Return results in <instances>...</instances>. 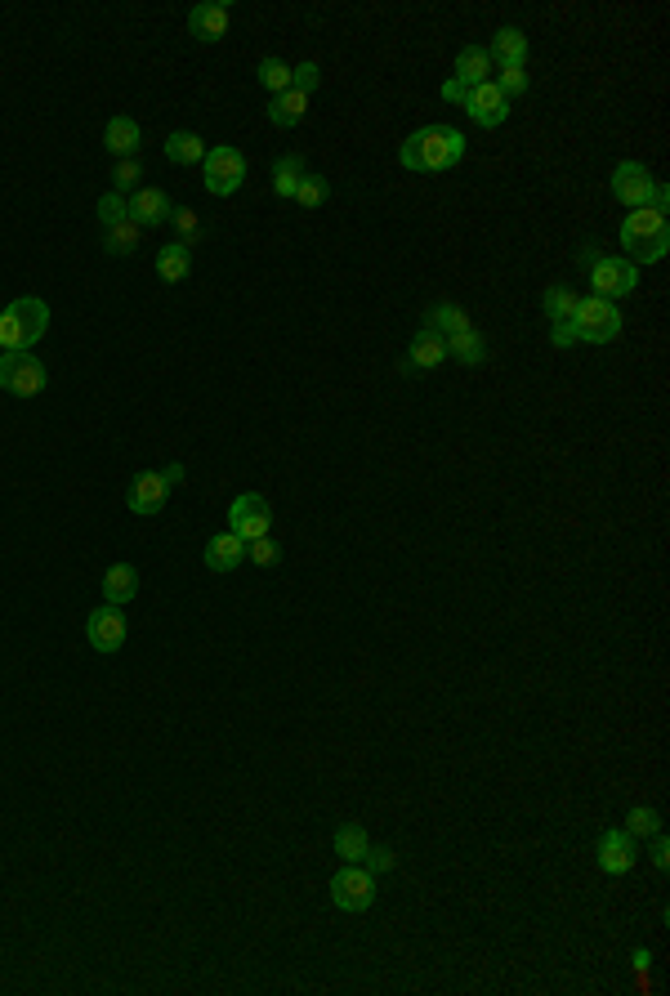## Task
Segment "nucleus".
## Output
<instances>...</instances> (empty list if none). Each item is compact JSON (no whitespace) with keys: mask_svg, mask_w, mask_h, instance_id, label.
I'll return each mask as SVG.
<instances>
[{"mask_svg":"<svg viewBox=\"0 0 670 996\" xmlns=\"http://www.w3.org/2000/svg\"><path fill=\"white\" fill-rule=\"evenodd\" d=\"M465 157V134L452 126H425L411 139H402L398 161L416 175H438V170H452Z\"/></svg>","mask_w":670,"mask_h":996,"instance_id":"1","label":"nucleus"},{"mask_svg":"<svg viewBox=\"0 0 670 996\" xmlns=\"http://www.w3.org/2000/svg\"><path fill=\"white\" fill-rule=\"evenodd\" d=\"M45 331H50V309L36 295H23L0 313V349L5 353H27Z\"/></svg>","mask_w":670,"mask_h":996,"instance_id":"2","label":"nucleus"},{"mask_svg":"<svg viewBox=\"0 0 670 996\" xmlns=\"http://www.w3.org/2000/svg\"><path fill=\"white\" fill-rule=\"evenodd\" d=\"M621 246L630 251V264H657V260H662V255L670 251L666 215H657V210L639 206L635 215H626V224H621Z\"/></svg>","mask_w":670,"mask_h":996,"instance_id":"3","label":"nucleus"},{"mask_svg":"<svg viewBox=\"0 0 670 996\" xmlns=\"http://www.w3.org/2000/svg\"><path fill=\"white\" fill-rule=\"evenodd\" d=\"M572 335L577 340H590V344H608L621 335V313L612 300H599V295H590V300H577V313H572Z\"/></svg>","mask_w":670,"mask_h":996,"instance_id":"4","label":"nucleus"},{"mask_svg":"<svg viewBox=\"0 0 670 996\" xmlns=\"http://www.w3.org/2000/svg\"><path fill=\"white\" fill-rule=\"evenodd\" d=\"M201 166H206V193L210 197H233L246 179V157L237 148H228V143L206 148V161H201Z\"/></svg>","mask_w":670,"mask_h":996,"instance_id":"5","label":"nucleus"},{"mask_svg":"<svg viewBox=\"0 0 670 996\" xmlns=\"http://www.w3.org/2000/svg\"><path fill=\"white\" fill-rule=\"evenodd\" d=\"M45 367L41 358H32V353H5L0 358V385H5V394L14 398H36L45 389Z\"/></svg>","mask_w":670,"mask_h":996,"instance_id":"6","label":"nucleus"},{"mask_svg":"<svg viewBox=\"0 0 670 996\" xmlns=\"http://www.w3.org/2000/svg\"><path fill=\"white\" fill-rule=\"evenodd\" d=\"M331 898H335V907H344V912H367V907L376 903V876H371L362 863H349L340 876L331 880Z\"/></svg>","mask_w":670,"mask_h":996,"instance_id":"7","label":"nucleus"},{"mask_svg":"<svg viewBox=\"0 0 670 996\" xmlns=\"http://www.w3.org/2000/svg\"><path fill=\"white\" fill-rule=\"evenodd\" d=\"M268 523H273V510L260 492H246L228 505V532L242 536V541H255V536H268Z\"/></svg>","mask_w":670,"mask_h":996,"instance_id":"8","label":"nucleus"},{"mask_svg":"<svg viewBox=\"0 0 670 996\" xmlns=\"http://www.w3.org/2000/svg\"><path fill=\"white\" fill-rule=\"evenodd\" d=\"M590 286L599 300H621L639 286V268L630 260H595L590 264Z\"/></svg>","mask_w":670,"mask_h":996,"instance_id":"9","label":"nucleus"},{"mask_svg":"<svg viewBox=\"0 0 670 996\" xmlns=\"http://www.w3.org/2000/svg\"><path fill=\"white\" fill-rule=\"evenodd\" d=\"M612 197L630 210L648 206V201H653V175H648L639 161H621V166L612 170Z\"/></svg>","mask_w":670,"mask_h":996,"instance_id":"10","label":"nucleus"},{"mask_svg":"<svg viewBox=\"0 0 670 996\" xmlns=\"http://www.w3.org/2000/svg\"><path fill=\"white\" fill-rule=\"evenodd\" d=\"M85 635H90L94 653H117L126 644V617H121V608H112V603L94 608L90 621H85Z\"/></svg>","mask_w":670,"mask_h":996,"instance_id":"11","label":"nucleus"},{"mask_svg":"<svg viewBox=\"0 0 670 996\" xmlns=\"http://www.w3.org/2000/svg\"><path fill=\"white\" fill-rule=\"evenodd\" d=\"M465 112L474 117V126H483V130H496L505 117H510V99H505L501 90H496L492 81H483V85H474L469 90V99H465Z\"/></svg>","mask_w":670,"mask_h":996,"instance_id":"12","label":"nucleus"},{"mask_svg":"<svg viewBox=\"0 0 670 996\" xmlns=\"http://www.w3.org/2000/svg\"><path fill=\"white\" fill-rule=\"evenodd\" d=\"M175 206L161 188H134L130 201H126V219H134L139 228H157V224H170Z\"/></svg>","mask_w":670,"mask_h":996,"instance_id":"13","label":"nucleus"},{"mask_svg":"<svg viewBox=\"0 0 670 996\" xmlns=\"http://www.w3.org/2000/svg\"><path fill=\"white\" fill-rule=\"evenodd\" d=\"M635 863H639L635 840H630L626 831H603L599 836V867L608 871V876H626Z\"/></svg>","mask_w":670,"mask_h":996,"instance_id":"14","label":"nucleus"},{"mask_svg":"<svg viewBox=\"0 0 670 996\" xmlns=\"http://www.w3.org/2000/svg\"><path fill=\"white\" fill-rule=\"evenodd\" d=\"M166 501H170V487H166V478L152 474V469L134 478L130 492H126V505L134 514H161L166 510Z\"/></svg>","mask_w":670,"mask_h":996,"instance_id":"15","label":"nucleus"},{"mask_svg":"<svg viewBox=\"0 0 670 996\" xmlns=\"http://www.w3.org/2000/svg\"><path fill=\"white\" fill-rule=\"evenodd\" d=\"M188 32L197 36V41H224L228 32V5H219V0H206V5H197L193 14H188Z\"/></svg>","mask_w":670,"mask_h":996,"instance_id":"16","label":"nucleus"},{"mask_svg":"<svg viewBox=\"0 0 670 996\" xmlns=\"http://www.w3.org/2000/svg\"><path fill=\"white\" fill-rule=\"evenodd\" d=\"M139 143H143V130H139V121L134 117H112L108 130H103V148H108L112 157H121V161L134 157Z\"/></svg>","mask_w":670,"mask_h":996,"instance_id":"17","label":"nucleus"},{"mask_svg":"<svg viewBox=\"0 0 670 996\" xmlns=\"http://www.w3.org/2000/svg\"><path fill=\"white\" fill-rule=\"evenodd\" d=\"M134 595H139V568H134V563H112V568L103 572V599H108L112 608H121V603H130Z\"/></svg>","mask_w":670,"mask_h":996,"instance_id":"18","label":"nucleus"},{"mask_svg":"<svg viewBox=\"0 0 670 996\" xmlns=\"http://www.w3.org/2000/svg\"><path fill=\"white\" fill-rule=\"evenodd\" d=\"M242 559H246V541H242V536H233V532L210 536V545H206V568L210 572H233Z\"/></svg>","mask_w":670,"mask_h":996,"instance_id":"19","label":"nucleus"},{"mask_svg":"<svg viewBox=\"0 0 670 996\" xmlns=\"http://www.w3.org/2000/svg\"><path fill=\"white\" fill-rule=\"evenodd\" d=\"M304 117H309V94H300V90H282V94H273V103H268V121L282 126V130L300 126Z\"/></svg>","mask_w":670,"mask_h":996,"instance_id":"20","label":"nucleus"},{"mask_svg":"<svg viewBox=\"0 0 670 996\" xmlns=\"http://www.w3.org/2000/svg\"><path fill=\"white\" fill-rule=\"evenodd\" d=\"M438 362H447V344H443V335L438 331H416V340H411V349H407V367H416V371H429V367H438Z\"/></svg>","mask_w":670,"mask_h":996,"instance_id":"21","label":"nucleus"},{"mask_svg":"<svg viewBox=\"0 0 670 996\" xmlns=\"http://www.w3.org/2000/svg\"><path fill=\"white\" fill-rule=\"evenodd\" d=\"M487 59H492V67H510V63H523L528 59V36L519 32V27H501V32L492 36V45H487Z\"/></svg>","mask_w":670,"mask_h":996,"instance_id":"22","label":"nucleus"},{"mask_svg":"<svg viewBox=\"0 0 670 996\" xmlns=\"http://www.w3.org/2000/svg\"><path fill=\"white\" fill-rule=\"evenodd\" d=\"M492 72L496 67H492V59H487L483 45H465V50L456 54V81H465L469 90L483 85V81H492Z\"/></svg>","mask_w":670,"mask_h":996,"instance_id":"23","label":"nucleus"},{"mask_svg":"<svg viewBox=\"0 0 670 996\" xmlns=\"http://www.w3.org/2000/svg\"><path fill=\"white\" fill-rule=\"evenodd\" d=\"M443 344H447V358L465 362V367H478V362L487 358V344H483V335H478L474 327H465V331H452V335H443Z\"/></svg>","mask_w":670,"mask_h":996,"instance_id":"24","label":"nucleus"},{"mask_svg":"<svg viewBox=\"0 0 670 996\" xmlns=\"http://www.w3.org/2000/svg\"><path fill=\"white\" fill-rule=\"evenodd\" d=\"M300 179H304V157L286 152V157H277V161H273V193L282 197V201H291V197H295Z\"/></svg>","mask_w":670,"mask_h":996,"instance_id":"25","label":"nucleus"},{"mask_svg":"<svg viewBox=\"0 0 670 996\" xmlns=\"http://www.w3.org/2000/svg\"><path fill=\"white\" fill-rule=\"evenodd\" d=\"M166 157L175 161V166H193V161H206V143H201V134H193V130H175L166 139Z\"/></svg>","mask_w":670,"mask_h":996,"instance_id":"26","label":"nucleus"},{"mask_svg":"<svg viewBox=\"0 0 670 996\" xmlns=\"http://www.w3.org/2000/svg\"><path fill=\"white\" fill-rule=\"evenodd\" d=\"M157 273L166 277V282H184V277L193 273V251H188V246H179V242L161 246V251H157Z\"/></svg>","mask_w":670,"mask_h":996,"instance_id":"27","label":"nucleus"},{"mask_svg":"<svg viewBox=\"0 0 670 996\" xmlns=\"http://www.w3.org/2000/svg\"><path fill=\"white\" fill-rule=\"evenodd\" d=\"M367 849H371V840H367V831H362L358 822H344V827L335 831V854H340L344 863H362Z\"/></svg>","mask_w":670,"mask_h":996,"instance_id":"28","label":"nucleus"},{"mask_svg":"<svg viewBox=\"0 0 670 996\" xmlns=\"http://www.w3.org/2000/svg\"><path fill=\"white\" fill-rule=\"evenodd\" d=\"M425 327H429V331H438V335L465 331V327H469V313L461 309V304H434V309L425 313Z\"/></svg>","mask_w":670,"mask_h":996,"instance_id":"29","label":"nucleus"},{"mask_svg":"<svg viewBox=\"0 0 670 996\" xmlns=\"http://www.w3.org/2000/svg\"><path fill=\"white\" fill-rule=\"evenodd\" d=\"M139 233H143V228L134 224V219H121V224H108V228H103V251H112V255H130L134 246H139Z\"/></svg>","mask_w":670,"mask_h":996,"instance_id":"30","label":"nucleus"},{"mask_svg":"<svg viewBox=\"0 0 670 996\" xmlns=\"http://www.w3.org/2000/svg\"><path fill=\"white\" fill-rule=\"evenodd\" d=\"M572 313H577V295H572L568 286H550V291H545V318L572 322Z\"/></svg>","mask_w":670,"mask_h":996,"instance_id":"31","label":"nucleus"},{"mask_svg":"<svg viewBox=\"0 0 670 996\" xmlns=\"http://www.w3.org/2000/svg\"><path fill=\"white\" fill-rule=\"evenodd\" d=\"M327 197H331V184H327V179H322V175H304L291 201H295V206H304V210H318Z\"/></svg>","mask_w":670,"mask_h":996,"instance_id":"32","label":"nucleus"},{"mask_svg":"<svg viewBox=\"0 0 670 996\" xmlns=\"http://www.w3.org/2000/svg\"><path fill=\"white\" fill-rule=\"evenodd\" d=\"M170 224H175V233H179V246H193L201 242V219H197V210H188V206H179L175 215H170Z\"/></svg>","mask_w":670,"mask_h":996,"instance_id":"33","label":"nucleus"},{"mask_svg":"<svg viewBox=\"0 0 670 996\" xmlns=\"http://www.w3.org/2000/svg\"><path fill=\"white\" fill-rule=\"evenodd\" d=\"M662 831V818H657V809H630L626 813V836L639 840V836H657Z\"/></svg>","mask_w":670,"mask_h":996,"instance_id":"34","label":"nucleus"},{"mask_svg":"<svg viewBox=\"0 0 670 996\" xmlns=\"http://www.w3.org/2000/svg\"><path fill=\"white\" fill-rule=\"evenodd\" d=\"M492 85L505 94V99H514V94H523V90H528V67H523V63L501 67V76H492Z\"/></svg>","mask_w":670,"mask_h":996,"instance_id":"35","label":"nucleus"},{"mask_svg":"<svg viewBox=\"0 0 670 996\" xmlns=\"http://www.w3.org/2000/svg\"><path fill=\"white\" fill-rule=\"evenodd\" d=\"M260 85H268L273 94L291 90V67H286L282 59H264V63H260Z\"/></svg>","mask_w":670,"mask_h":996,"instance_id":"36","label":"nucleus"},{"mask_svg":"<svg viewBox=\"0 0 670 996\" xmlns=\"http://www.w3.org/2000/svg\"><path fill=\"white\" fill-rule=\"evenodd\" d=\"M112 184H117V193H134V188L143 184V161L139 157H126L117 166V175H112Z\"/></svg>","mask_w":670,"mask_h":996,"instance_id":"37","label":"nucleus"},{"mask_svg":"<svg viewBox=\"0 0 670 996\" xmlns=\"http://www.w3.org/2000/svg\"><path fill=\"white\" fill-rule=\"evenodd\" d=\"M246 545H251V563H260V568H273V563L282 559L273 536H255V541H246Z\"/></svg>","mask_w":670,"mask_h":996,"instance_id":"38","label":"nucleus"},{"mask_svg":"<svg viewBox=\"0 0 670 996\" xmlns=\"http://www.w3.org/2000/svg\"><path fill=\"white\" fill-rule=\"evenodd\" d=\"M318 81H322L318 63H300V67H291V90H300V94H313V90H318Z\"/></svg>","mask_w":670,"mask_h":996,"instance_id":"39","label":"nucleus"},{"mask_svg":"<svg viewBox=\"0 0 670 996\" xmlns=\"http://www.w3.org/2000/svg\"><path fill=\"white\" fill-rule=\"evenodd\" d=\"M99 219H103V228L121 224V219H126V197H121V193H103L99 197Z\"/></svg>","mask_w":670,"mask_h":996,"instance_id":"40","label":"nucleus"},{"mask_svg":"<svg viewBox=\"0 0 670 996\" xmlns=\"http://www.w3.org/2000/svg\"><path fill=\"white\" fill-rule=\"evenodd\" d=\"M394 863H398L394 849H367V858H362V867H367L371 876H376V871H389Z\"/></svg>","mask_w":670,"mask_h":996,"instance_id":"41","label":"nucleus"},{"mask_svg":"<svg viewBox=\"0 0 670 996\" xmlns=\"http://www.w3.org/2000/svg\"><path fill=\"white\" fill-rule=\"evenodd\" d=\"M443 99H447V103H465V99H469V85L452 76V81H443Z\"/></svg>","mask_w":670,"mask_h":996,"instance_id":"42","label":"nucleus"},{"mask_svg":"<svg viewBox=\"0 0 670 996\" xmlns=\"http://www.w3.org/2000/svg\"><path fill=\"white\" fill-rule=\"evenodd\" d=\"M653 867H662V871L670 867V845H666V840H662V836H657V840H653Z\"/></svg>","mask_w":670,"mask_h":996,"instance_id":"43","label":"nucleus"},{"mask_svg":"<svg viewBox=\"0 0 670 996\" xmlns=\"http://www.w3.org/2000/svg\"><path fill=\"white\" fill-rule=\"evenodd\" d=\"M572 340H577V335H572V322H554V344H559V349H568Z\"/></svg>","mask_w":670,"mask_h":996,"instance_id":"44","label":"nucleus"},{"mask_svg":"<svg viewBox=\"0 0 670 996\" xmlns=\"http://www.w3.org/2000/svg\"><path fill=\"white\" fill-rule=\"evenodd\" d=\"M161 478H166V487L175 492V487L184 483V465H166V469H161Z\"/></svg>","mask_w":670,"mask_h":996,"instance_id":"45","label":"nucleus"}]
</instances>
